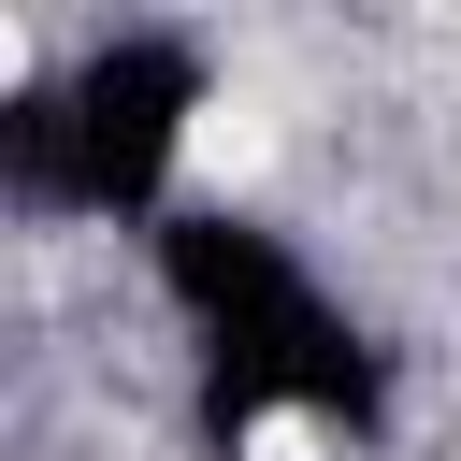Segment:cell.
Masks as SVG:
<instances>
[{"label": "cell", "instance_id": "obj_2", "mask_svg": "<svg viewBox=\"0 0 461 461\" xmlns=\"http://www.w3.org/2000/svg\"><path fill=\"white\" fill-rule=\"evenodd\" d=\"M158 288H173V317L202 331V346H245V331H274V317H303L317 303V274L288 259V230H259V216H158Z\"/></svg>", "mask_w": 461, "mask_h": 461}, {"label": "cell", "instance_id": "obj_1", "mask_svg": "<svg viewBox=\"0 0 461 461\" xmlns=\"http://www.w3.org/2000/svg\"><path fill=\"white\" fill-rule=\"evenodd\" d=\"M187 115H202V58L158 43V29H130V43H101L72 86H29V101L0 115V144H14V187H29V202L144 216V202L173 187V158H187Z\"/></svg>", "mask_w": 461, "mask_h": 461}]
</instances>
